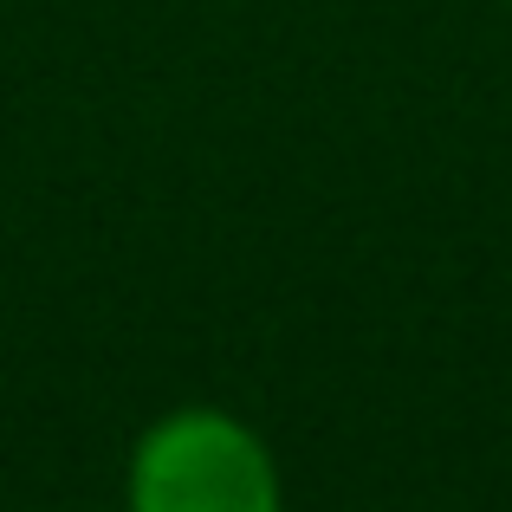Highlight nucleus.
I'll use <instances>...</instances> for the list:
<instances>
[{
	"instance_id": "nucleus-1",
	"label": "nucleus",
	"mask_w": 512,
	"mask_h": 512,
	"mask_svg": "<svg viewBox=\"0 0 512 512\" xmlns=\"http://www.w3.org/2000/svg\"><path fill=\"white\" fill-rule=\"evenodd\" d=\"M124 500L130 512H286V487L260 428L188 402L137 435Z\"/></svg>"
}]
</instances>
